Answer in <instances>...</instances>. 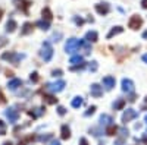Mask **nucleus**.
I'll list each match as a JSON object with an SVG mask.
<instances>
[{"label": "nucleus", "instance_id": "a18cd8bd", "mask_svg": "<svg viewBox=\"0 0 147 145\" xmlns=\"http://www.w3.org/2000/svg\"><path fill=\"white\" fill-rule=\"evenodd\" d=\"M141 142H144V144L147 145V136H143V139H141Z\"/></svg>", "mask_w": 147, "mask_h": 145}, {"label": "nucleus", "instance_id": "8fccbe9b", "mask_svg": "<svg viewBox=\"0 0 147 145\" xmlns=\"http://www.w3.org/2000/svg\"><path fill=\"white\" fill-rule=\"evenodd\" d=\"M143 37H144V38H147V31H146V32L143 34Z\"/></svg>", "mask_w": 147, "mask_h": 145}, {"label": "nucleus", "instance_id": "f03ea898", "mask_svg": "<svg viewBox=\"0 0 147 145\" xmlns=\"http://www.w3.org/2000/svg\"><path fill=\"white\" fill-rule=\"evenodd\" d=\"M81 45H82V40H78V38H69V40L66 41V44H65V51L69 53V54H72V53L78 51L80 48H81Z\"/></svg>", "mask_w": 147, "mask_h": 145}, {"label": "nucleus", "instance_id": "4468645a", "mask_svg": "<svg viewBox=\"0 0 147 145\" xmlns=\"http://www.w3.org/2000/svg\"><path fill=\"white\" fill-rule=\"evenodd\" d=\"M32 23L31 22H25L22 25V29H21V35H30L31 32H32Z\"/></svg>", "mask_w": 147, "mask_h": 145}, {"label": "nucleus", "instance_id": "6ab92c4d", "mask_svg": "<svg viewBox=\"0 0 147 145\" xmlns=\"http://www.w3.org/2000/svg\"><path fill=\"white\" fill-rule=\"evenodd\" d=\"M82 104H84V98H82V97H74L72 103H71V106H72L74 108H80Z\"/></svg>", "mask_w": 147, "mask_h": 145}, {"label": "nucleus", "instance_id": "c03bdc74", "mask_svg": "<svg viewBox=\"0 0 147 145\" xmlns=\"http://www.w3.org/2000/svg\"><path fill=\"white\" fill-rule=\"evenodd\" d=\"M143 62L147 63V54H143Z\"/></svg>", "mask_w": 147, "mask_h": 145}, {"label": "nucleus", "instance_id": "393cba45", "mask_svg": "<svg viewBox=\"0 0 147 145\" xmlns=\"http://www.w3.org/2000/svg\"><path fill=\"white\" fill-rule=\"evenodd\" d=\"M41 13H43V18H46V21H50L53 18V13H52V10L49 9V7H44Z\"/></svg>", "mask_w": 147, "mask_h": 145}, {"label": "nucleus", "instance_id": "b1692460", "mask_svg": "<svg viewBox=\"0 0 147 145\" xmlns=\"http://www.w3.org/2000/svg\"><path fill=\"white\" fill-rule=\"evenodd\" d=\"M118 129H119V128H116L115 125H110V126H107V128H106V135H109V136H113V135H116Z\"/></svg>", "mask_w": 147, "mask_h": 145}, {"label": "nucleus", "instance_id": "2f4dec72", "mask_svg": "<svg viewBox=\"0 0 147 145\" xmlns=\"http://www.w3.org/2000/svg\"><path fill=\"white\" fill-rule=\"evenodd\" d=\"M52 138H53V135H52V134H47V135L38 136V141H40V142H47L49 139H52Z\"/></svg>", "mask_w": 147, "mask_h": 145}, {"label": "nucleus", "instance_id": "bb28decb", "mask_svg": "<svg viewBox=\"0 0 147 145\" xmlns=\"http://www.w3.org/2000/svg\"><path fill=\"white\" fill-rule=\"evenodd\" d=\"M30 5H31V3L28 2V0H19V5H18V7H19V9H22V10L27 13V7H28Z\"/></svg>", "mask_w": 147, "mask_h": 145}, {"label": "nucleus", "instance_id": "5701e85b", "mask_svg": "<svg viewBox=\"0 0 147 145\" xmlns=\"http://www.w3.org/2000/svg\"><path fill=\"white\" fill-rule=\"evenodd\" d=\"M122 31H124V28H122V27H115V28H112V29H110V32L107 34V38H112V37H115V35L121 34Z\"/></svg>", "mask_w": 147, "mask_h": 145}, {"label": "nucleus", "instance_id": "dca6fc26", "mask_svg": "<svg viewBox=\"0 0 147 145\" xmlns=\"http://www.w3.org/2000/svg\"><path fill=\"white\" fill-rule=\"evenodd\" d=\"M16 28H18V23L15 19H9L6 22V32H15Z\"/></svg>", "mask_w": 147, "mask_h": 145}, {"label": "nucleus", "instance_id": "20e7f679", "mask_svg": "<svg viewBox=\"0 0 147 145\" xmlns=\"http://www.w3.org/2000/svg\"><path fill=\"white\" fill-rule=\"evenodd\" d=\"M65 81H56V82H53V84H47L46 85V90L47 91H50V92H53V94H56V92H60V91H63V88H65Z\"/></svg>", "mask_w": 147, "mask_h": 145}, {"label": "nucleus", "instance_id": "412c9836", "mask_svg": "<svg viewBox=\"0 0 147 145\" xmlns=\"http://www.w3.org/2000/svg\"><path fill=\"white\" fill-rule=\"evenodd\" d=\"M124 107H125V100L124 98H118L113 103V110H122Z\"/></svg>", "mask_w": 147, "mask_h": 145}, {"label": "nucleus", "instance_id": "9b49d317", "mask_svg": "<svg viewBox=\"0 0 147 145\" xmlns=\"http://www.w3.org/2000/svg\"><path fill=\"white\" fill-rule=\"evenodd\" d=\"M96 12L99 15H103L105 16V15H107L109 12H110V7H109L107 3H97L96 5Z\"/></svg>", "mask_w": 147, "mask_h": 145}, {"label": "nucleus", "instance_id": "f257e3e1", "mask_svg": "<svg viewBox=\"0 0 147 145\" xmlns=\"http://www.w3.org/2000/svg\"><path fill=\"white\" fill-rule=\"evenodd\" d=\"M24 57H25V54H19L15 51H6L2 54V60H6V62H9L12 65H18Z\"/></svg>", "mask_w": 147, "mask_h": 145}, {"label": "nucleus", "instance_id": "423d86ee", "mask_svg": "<svg viewBox=\"0 0 147 145\" xmlns=\"http://www.w3.org/2000/svg\"><path fill=\"white\" fill-rule=\"evenodd\" d=\"M5 116L9 119V122H10V123L18 122V119H19V113H18V110H16L15 107H9V108H6V110H5Z\"/></svg>", "mask_w": 147, "mask_h": 145}, {"label": "nucleus", "instance_id": "f3484780", "mask_svg": "<svg viewBox=\"0 0 147 145\" xmlns=\"http://www.w3.org/2000/svg\"><path fill=\"white\" fill-rule=\"evenodd\" d=\"M44 110H46L44 107H37V108H34V110L28 112V114H30L32 119H37V117H40V116L44 113Z\"/></svg>", "mask_w": 147, "mask_h": 145}, {"label": "nucleus", "instance_id": "a211bd4d", "mask_svg": "<svg viewBox=\"0 0 147 145\" xmlns=\"http://www.w3.org/2000/svg\"><path fill=\"white\" fill-rule=\"evenodd\" d=\"M60 136H62V139H69L71 138V129L68 125H63L62 128H60Z\"/></svg>", "mask_w": 147, "mask_h": 145}, {"label": "nucleus", "instance_id": "ea45409f", "mask_svg": "<svg viewBox=\"0 0 147 145\" xmlns=\"http://www.w3.org/2000/svg\"><path fill=\"white\" fill-rule=\"evenodd\" d=\"M80 145H88L87 139H85V138H81V139H80Z\"/></svg>", "mask_w": 147, "mask_h": 145}, {"label": "nucleus", "instance_id": "0eeeda50", "mask_svg": "<svg viewBox=\"0 0 147 145\" xmlns=\"http://www.w3.org/2000/svg\"><path fill=\"white\" fill-rule=\"evenodd\" d=\"M141 25H143V19L138 16V15H134V16H131V19H129V22H128V27L131 28V29H138V28H141Z\"/></svg>", "mask_w": 147, "mask_h": 145}, {"label": "nucleus", "instance_id": "2eb2a0df", "mask_svg": "<svg viewBox=\"0 0 147 145\" xmlns=\"http://www.w3.org/2000/svg\"><path fill=\"white\" fill-rule=\"evenodd\" d=\"M85 40H87L88 43H96L97 40H99V34H97L96 31H88L87 34H85Z\"/></svg>", "mask_w": 147, "mask_h": 145}, {"label": "nucleus", "instance_id": "58836bf2", "mask_svg": "<svg viewBox=\"0 0 147 145\" xmlns=\"http://www.w3.org/2000/svg\"><path fill=\"white\" fill-rule=\"evenodd\" d=\"M60 37H62V34H60V32H57V34L55 32V34H53V41H59Z\"/></svg>", "mask_w": 147, "mask_h": 145}, {"label": "nucleus", "instance_id": "09e8293b", "mask_svg": "<svg viewBox=\"0 0 147 145\" xmlns=\"http://www.w3.org/2000/svg\"><path fill=\"white\" fill-rule=\"evenodd\" d=\"M2 16H3V10L0 9V21H2Z\"/></svg>", "mask_w": 147, "mask_h": 145}, {"label": "nucleus", "instance_id": "7c9ffc66", "mask_svg": "<svg viewBox=\"0 0 147 145\" xmlns=\"http://www.w3.org/2000/svg\"><path fill=\"white\" fill-rule=\"evenodd\" d=\"M87 69H88L90 72H96V70H97V62H90V63L87 65Z\"/></svg>", "mask_w": 147, "mask_h": 145}, {"label": "nucleus", "instance_id": "4be33fe9", "mask_svg": "<svg viewBox=\"0 0 147 145\" xmlns=\"http://www.w3.org/2000/svg\"><path fill=\"white\" fill-rule=\"evenodd\" d=\"M35 25L38 27L40 29H43V31H47L49 28H50V22H49V21H44V19H43V21H38V22L35 23Z\"/></svg>", "mask_w": 147, "mask_h": 145}, {"label": "nucleus", "instance_id": "f8f14e48", "mask_svg": "<svg viewBox=\"0 0 147 145\" xmlns=\"http://www.w3.org/2000/svg\"><path fill=\"white\" fill-rule=\"evenodd\" d=\"M21 85H22V81L18 79V78H15V79L9 81V84H7V90H9V91H16Z\"/></svg>", "mask_w": 147, "mask_h": 145}, {"label": "nucleus", "instance_id": "39448f33", "mask_svg": "<svg viewBox=\"0 0 147 145\" xmlns=\"http://www.w3.org/2000/svg\"><path fill=\"white\" fill-rule=\"evenodd\" d=\"M136 117H138V112L134 110V108H127L122 114V123H128L131 120H134Z\"/></svg>", "mask_w": 147, "mask_h": 145}, {"label": "nucleus", "instance_id": "c756f323", "mask_svg": "<svg viewBox=\"0 0 147 145\" xmlns=\"http://www.w3.org/2000/svg\"><path fill=\"white\" fill-rule=\"evenodd\" d=\"M35 139V136H32V135H30V136H25V138H24L22 141H19V144L18 145H27L28 142H32Z\"/></svg>", "mask_w": 147, "mask_h": 145}, {"label": "nucleus", "instance_id": "c85d7f7f", "mask_svg": "<svg viewBox=\"0 0 147 145\" xmlns=\"http://www.w3.org/2000/svg\"><path fill=\"white\" fill-rule=\"evenodd\" d=\"M81 47L84 48V53H85V54H90L91 47H90V44H88V41H87V40H85V41L82 40V45H81Z\"/></svg>", "mask_w": 147, "mask_h": 145}, {"label": "nucleus", "instance_id": "7ed1b4c3", "mask_svg": "<svg viewBox=\"0 0 147 145\" xmlns=\"http://www.w3.org/2000/svg\"><path fill=\"white\" fill-rule=\"evenodd\" d=\"M41 57H43V60L44 62H50L52 60V57H53V47H52V44L49 43V41H44L43 43V45H41Z\"/></svg>", "mask_w": 147, "mask_h": 145}, {"label": "nucleus", "instance_id": "473e14b6", "mask_svg": "<svg viewBox=\"0 0 147 145\" xmlns=\"http://www.w3.org/2000/svg\"><path fill=\"white\" fill-rule=\"evenodd\" d=\"M0 135H6V123L0 120Z\"/></svg>", "mask_w": 147, "mask_h": 145}, {"label": "nucleus", "instance_id": "c9c22d12", "mask_svg": "<svg viewBox=\"0 0 147 145\" xmlns=\"http://www.w3.org/2000/svg\"><path fill=\"white\" fill-rule=\"evenodd\" d=\"M57 113H59L60 116H65V114H66V108L62 107V106H59V107H57Z\"/></svg>", "mask_w": 147, "mask_h": 145}, {"label": "nucleus", "instance_id": "1a4fd4ad", "mask_svg": "<svg viewBox=\"0 0 147 145\" xmlns=\"http://www.w3.org/2000/svg\"><path fill=\"white\" fill-rule=\"evenodd\" d=\"M90 92H91V95L94 97V98H100V97L103 95V87H100L99 84H91Z\"/></svg>", "mask_w": 147, "mask_h": 145}, {"label": "nucleus", "instance_id": "6e6552de", "mask_svg": "<svg viewBox=\"0 0 147 145\" xmlns=\"http://www.w3.org/2000/svg\"><path fill=\"white\" fill-rule=\"evenodd\" d=\"M122 91L127 94H132L134 92V82L128 78H124L122 79Z\"/></svg>", "mask_w": 147, "mask_h": 145}, {"label": "nucleus", "instance_id": "aec40b11", "mask_svg": "<svg viewBox=\"0 0 147 145\" xmlns=\"http://www.w3.org/2000/svg\"><path fill=\"white\" fill-rule=\"evenodd\" d=\"M69 63L72 65V66H78V65H82V56H72L71 57V60H69Z\"/></svg>", "mask_w": 147, "mask_h": 145}, {"label": "nucleus", "instance_id": "a19ab883", "mask_svg": "<svg viewBox=\"0 0 147 145\" xmlns=\"http://www.w3.org/2000/svg\"><path fill=\"white\" fill-rule=\"evenodd\" d=\"M75 23H77V25H82V23H84V21H82L81 18H80V19H78V18H75Z\"/></svg>", "mask_w": 147, "mask_h": 145}, {"label": "nucleus", "instance_id": "79ce46f5", "mask_svg": "<svg viewBox=\"0 0 147 145\" xmlns=\"http://www.w3.org/2000/svg\"><path fill=\"white\" fill-rule=\"evenodd\" d=\"M3 103H6V100H5V97H3V94L0 92V104H3Z\"/></svg>", "mask_w": 147, "mask_h": 145}, {"label": "nucleus", "instance_id": "37998d69", "mask_svg": "<svg viewBox=\"0 0 147 145\" xmlns=\"http://www.w3.org/2000/svg\"><path fill=\"white\" fill-rule=\"evenodd\" d=\"M141 6L143 9H147V0H141Z\"/></svg>", "mask_w": 147, "mask_h": 145}, {"label": "nucleus", "instance_id": "72a5a7b5", "mask_svg": "<svg viewBox=\"0 0 147 145\" xmlns=\"http://www.w3.org/2000/svg\"><path fill=\"white\" fill-rule=\"evenodd\" d=\"M94 112H96V106H91V107H88V110L84 113V116H91V114H94Z\"/></svg>", "mask_w": 147, "mask_h": 145}, {"label": "nucleus", "instance_id": "4c0bfd02", "mask_svg": "<svg viewBox=\"0 0 147 145\" xmlns=\"http://www.w3.org/2000/svg\"><path fill=\"white\" fill-rule=\"evenodd\" d=\"M52 75H53V76H62V70H60V69L56 70V69H55V70L52 72Z\"/></svg>", "mask_w": 147, "mask_h": 145}, {"label": "nucleus", "instance_id": "cd10ccee", "mask_svg": "<svg viewBox=\"0 0 147 145\" xmlns=\"http://www.w3.org/2000/svg\"><path fill=\"white\" fill-rule=\"evenodd\" d=\"M43 100H44L47 104H56V103H57V98H55L53 95H44Z\"/></svg>", "mask_w": 147, "mask_h": 145}, {"label": "nucleus", "instance_id": "49530a36", "mask_svg": "<svg viewBox=\"0 0 147 145\" xmlns=\"http://www.w3.org/2000/svg\"><path fill=\"white\" fill-rule=\"evenodd\" d=\"M50 145H60V142H59V141H53Z\"/></svg>", "mask_w": 147, "mask_h": 145}, {"label": "nucleus", "instance_id": "9d476101", "mask_svg": "<svg viewBox=\"0 0 147 145\" xmlns=\"http://www.w3.org/2000/svg\"><path fill=\"white\" fill-rule=\"evenodd\" d=\"M102 84H103V87H105V90H106V91H110V90H113L116 81H115V78H113V76H105V78H103V81H102Z\"/></svg>", "mask_w": 147, "mask_h": 145}, {"label": "nucleus", "instance_id": "de8ad7c7", "mask_svg": "<svg viewBox=\"0 0 147 145\" xmlns=\"http://www.w3.org/2000/svg\"><path fill=\"white\" fill-rule=\"evenodd\" d=\"M3 145H13V144H12L10 141H6V142H3Z\"/></svg>", "mask_w": 147, "mask_h": 145}, {"label": "nucleus", "instance_id": "e433bc0d", "mask_svg": "<svg viewBox=\"0 0 147 145\" xmlns=\"http://www.w3.org/2000/svg\"><path fill=\"white\" fill-rule=\"evenodd\" d=\"M7 43H9V40H7V38H5V37H0V48L5 47Z\"/></svg>", "mask_w": 147, "mask_h": 145}, {"label": "nucleus", "instance_id": "f704fd0d", "mask_svg": "<svg viewBox=\"0 0 147 145\" xmlns=\"http://www.w3.org/2000/svg\"><path fill=\"white\" fill-rule=\"evenodd\" d=\"M30 79H31V82H38V74H37V72H32V74L30 75Z\"/></svg>", "mask_w": 147, "mask_h": 145}, {"label": "nucleus", "instance_id": "a878e982", "mask_svg": "<svg viewBox=\"0 0 147 145\" xmlns=\"http://www.w3.org/2000/svg\"><path fill=\"white\" fill-rule=\"evenodd\" d=\"M118 132H119V134H118V135H119V139H124V141H125V139L128 138V129H125V128H119Z\"/></svg>", "mask_w": 147, "mask_h": 145}, {"label": "nucleus", "instance_id": "ddd939ff", "mask_svg": "<svg viewBox=\"0 0 147 145\" xmlns=\"http://www.w3.org/2000/svg\"><path fill=\"white\" fill-rule=\"evenodd\" d=\"M100 125L102 126H110V125H113V119H112V116H109V114H102L100 116Z\"/></svg>", "mask_w": 147, "mask_h": 145}, {"label": "nucleus", "instance_id": "3c124183", "mask_svg": "<svg viewBox=\"0 0 147 145\" xmlns=\"http://www.w3.org/2000/svg\"><path fill=\"white\" fill-rule=\"evenodd\" d=\"M144 120H146V123H147V114H146V117H144Z\"/></svg>", "mask_w": 147, "mask_h": 145}]
</instances>
